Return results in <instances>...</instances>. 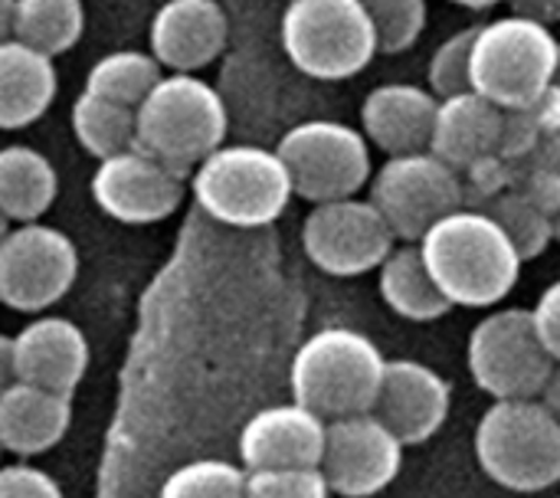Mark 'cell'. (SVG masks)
<instances>
[{
  "label": "cell",
  "instance_id": "6da1fadb",
  "mask_svg": "<svg viewBox=\"0 0 560 498\" xmlns=\"http://www.w3.org/2000/svg\"><path fill=\"white\" fill-rule=\"evenodd\" d=\"M427 269L453 305H499L522 276V253L502 223L482 207H459L427 230L417 243Z\"/></svg>",
  "mask_w": 560,
  "mask_h": 498
},
{
  "label": "cell",
  "instance_id": "7a4b0ae2",
  "mask_svg": "<svg viewBox=\"0 0 560 498\" xmlns=\"http://www.w3.org/2000/svg\"><path fill=\"white\" fill-rule=\"evenodd\" d=\"M387 358L368 335L331 325L308 335L289 368L292 401L315 410L322 420L371 414Z\"/></svg>",
  "mask_w": 560,
  "mask_h": 498
},
{
  "label": "cell",
  "instance_id": "3957f363",
  "mask_svg": "<svg viewBox=\"0 0 560 498\" xmlns=\"http://www.w3.org/2000/svg\"><path fill=\"white\" fill-rule=\"evenodd\" d=\"M482 473L512 493H545L560 483V420L541 397L495 401L472 437Z\"/></svg>",
  "mask_w": 560,
  "mask_h": 498
},
{
  "label": "cell",
  "instance_id": "277c9868",
  "mask_svg": "<svg viewBox=\"0 0 560 498\" xmlns=\"http://www.w3.org/2000/svg\"><path fill=\"white\" fill-rule=\"evenodd\" d=\"M230 128L223 95L197 72L161 76L135 108V144L180 171L213 154Z\"/></svg>",
  "mask_w": 560,
  "mask_h": 498
},
{
  "label": "cell",
  "instance_id": "5b68a950",
  "mask_svg": "<svg viewBox=\"0 0 560 498\" xmlns=\"http://www.w3.org/2000/svg\"><path fill=\"white\" fill-rule=\"evenodd\" d=\"M190 190L207 217L240 230L279 220L295 197L279 151L259 144H220L194 167Z\"/></svg>",
  "mask_w": 560,
  "mask_h": 498
},
{
  "label": "cell",
  "instance_id": "8992f818",
  "mask_svg": "<svg viewBox=\"0 0 560 498\" xmlns=\"http://www.w3.org/2000/svg\"><path fill=\"white\" fill-rule=\"evenodd\" d=\"M279 36L289 62L318 82L354 79L381 53L364 0H289Z\"/></svg>",
  "mask_w": 560,
  "mask_h": 498
},
{
  "label": "cell",
  "instance_id": "52a82bcc",
  "mask_svg": "<svg viewBox=\"0 0 560 498\" xmlns=\"http://www.w3.org/2000/svg\"><path fill=\"white\" fill-rule=\"evenodd\" d=\"M558 36L551 26L509 13L476 30L472 89L499 108H525L551 85Z\"/></svg>",
  "mask_w": 560,
  "mask_h": 498
},
{
  "label": "cell",
  "instance_id": "ba28073f",
  "mask_svg": "<svg viewBox=\"0 0 560 498\" xmlns=\"http://www.w3.org/2000/svg\"><path fill=\"white\" fill-rule=\"evenodd\" d=\"M276 151L292 177V190L312 204L358 197L374 177L371 141L345 121H302L279 138Z\"/></svg>",
  "mask_w": 560,
  "mask_h": 498
},
{
  "label": "cell",
  "instance_id": "9c48e42d",
  "mask_svg": "<svg viewBox=\"0 0 560 498\" xmlns=\"http://www.w3.org/2000/svg\"><path fill=\"white\" fill-rule=\"evenodd\" d=\"M466 361L476 387L495 401L541 397L558 368L528 309H499L486 315L469 335Z\"/></svg>",
  "mask_w": 560,
  "mask_h": 498
},
{
  "label": "cell",
  "instance_id": "30bf717a",
  "mask_svg": "<svg viewBox=\"0 0 560 498\" xmlns=\"http://www.w3.org/2000/svg\"><path fill=\"white\" fill-rule=\"evenodd\" d=\"M368 187L400 243H420L433 223L466 207L463 174L433 151L387 158Z\"/></svg>",
  "mask_w": 560,
  "mask_h": 498
},
{
  "label": "cell",
  "instance_id": "8fae6325",
  "mask_svg": "<svg viewBox=\"0 0 560 498\" xmlns=\"http://www.w3.org/2000/svg\"><path fill=\"white\" fill-rule=\"evenodd\" d=\"M79 276L75 243L39 220L16 223L0 236V305L13 312H46Z\"/></svg>",
  "mask_w": 560,
  "mask_h": 498
},
{
  "label": "cell",
  "instance_id": "7c38bea8",
  "mask_svg": "<svg viewBox=\"0 0 560 498\" xmlns=\"http://www.w3.org/2000/svg\"><path fill=\"white\" fill-rule=\"evenodd\" d=\"M302 246L322 273L351 279L381 269L394 253L397 236L374 200L341 197L312 207L302 227Z\"/></svg>",
  "mask_w": 560,
  "mask_h": 498
},
{
  "label": "cell",
  "instance_id": "4fadbf2b",
  "mask_svg": "<svg viewBox=\"0 0 560 498\" xmlns=\"http://www.w3.org/2000/svg\"><path fill=\"white\" fill-rule=\"evenodd\" d=\"M89 190L105 217L118 223L144 227V223L167 220L180 207L187 190V171L131 144L98 161Z\"/></svg>",
  "mask_w": 560,
  "mask_h": 498
},
{
  "label": "cell",
  "instance_id": "5bb4252c",
  "mask_svg": "<svg viewBox=\"0 0 560 498\" xmlns=\"http://www.w3.org/2000/svg\"><path fill=\"white\" fill-rule=\"evenodd\" d=\"M404 450L407 447L374 414L328 420L322 473L331 496L371 498L384 493L404 466Z\"/></svg>",
  "mask_w": 560,
  "mask_h": 498
},
{
  "label": "cell",
  "instance_id": "9a60e30c",
  "mask_svg": "<svg viewBox=\"0 0 560 498\" xmlns=\"http://www.w3.org/2000/svg\"><path fill=\"white\" fill-rule=\"evenodd\" d=\"M450 407H453V391L436 368L413 358H397L387 361L371 414L404 447H420L443 430Z\"/></svg>",
  "mask_w": 560,
  "mask_h": 498
},
{
  "label": "cell",
  "instance_id": "2e32d148",
  "mask_svg": "<svg viewBox=\"0 0 560 498\" xmlns=\"http://www.w3.org/2000/svg\"><path fill=\"white\" fill-rule=\"evenodd\" d=\"M328 420L302 404H276L246 420L240 430V460L256 470H308L322 466Z\"/></svg>",
  "mask_w": 560,
  "mask_h": 498
},
{
  "label": "cell",
  "instance_id": "e0dca14e",
  "mask_svg": "<svg viewBox=\"0 0 560 498\" xmlns=\"http://www.w3.org/2000/svg\"><path fill=\"white\" fill-rule=\"evenodd\" d=\"M13 378L72 397L89 371L85 332L59 315L26 322L13 338Z\"/></svg>",
  "mask_w": 560,
  "mask_h": 498
},
{
  "label": "cell",
  "instance_id": "ac0fdd59",
  "mask_svg": "<svg viewBox=\"0 0 560 498\" xmlns=\"http://www.w3.org/2000/svg\"><path fill=\"white\" fill-rule=\"evenodd\" d=\"M230 39V20L220 0H164L151 20L148 43L171 72H197L220 59Z\"/></svg>",
  "mask_w": 560,
  "mask_h": 498
},
{
  "label": "cell",
  "instance_id": "d6986e66",
  "mask_svg": "<svg viewBox=\"0 0 560 498\" xmlns=\"http://www.w3.org/2000/svg\"><path fill=\"white\" fill-rule=\"evenodd\" d=\"M436 108L440 95H433L430 85L384 82L371 89L361 105V131L371 148L384 151L387 158L430 151Z\"/></svg>",
  "mask_w": 560,
  "mask_h": 498
},
{
  "label": "cell",
  "instance_id": "ffe728a7",
  "mask_svg": "<svg viewBox=\"0 0 560 498\" xmlns=\"http://www.w3.org/2000/svg\"><path fill=\"white\" fill-rule=\"evenodd\" d=\"M502 125H505V108H499L476 89L440 99L430 151L463 174L476 161L499 154Z\"/></svg>",
  "mask_w": 560,
  "mask_h": 498
},
{
  "label": "cell",
  "instance_id": "44dd1931",
  "mask_svg": "<svg viewBox=\"0 0 560 498\" xmlns=\"http://www.w3.org/2000/svg\"><path fill=\"white\" fill-rule=\"evenodd\" d=\"M72 424V397L13 381L0 391V447L16 456L52 450Z\"/></svg>",
  "mask_w": 560,
  "mask_h": 498
},
{
  "label": "cell",
  "instance_id": "7402d4cb",
  "mask_svg": "<svg viewBox=\"0 0 560 498\" xmlns=\"http://www.w3.org/2000/svg\"><path fill=\"white\" fill-rule=\"evenodd\" d=\"M59 92L52 56L20 43H0V131H16L46 115Z\"/></svg>",
  "mask_w": 560,
  "mask_h": 498
},
{
  "label": "cell",
  "instance_id": "603a6c76",
  "mask_svg": "<svg viewBox=\"0 0 560 498\" xmlns=\"http://www.w3.org/2000/svg\"><path fill=\"white\" fill-rule=\"evenodd\" d=\"M377 289L387 309L407 322H436L453 309V302L443 296L433 273L427 269L417 243L394 246V253L377 269Z\"/></svg>",
  "mask_w": 560,
  "mask_h": 498
},
{
  "label": "cell",
  "instance_id": "cb8c5ba5",
  "mask_svg": "<svg viewBox=\"0 0 560 498\" xmlns=\"http://www.w3.org/2000/svg\"><path fill=\"white\" fill-rule=\"evenodd\" d=\"M59 194V174L49 158L30 144L0 148V213L13 223L39 220Z\"/></svg>",
  "mask_w": 560,
  "mask_h": 498
},
{
  "label": "cell",
  "instance_id": "d4e9b609",
  "mask_svg": "<svg viewBox=\"0 0 560 498\" xmlns=\"http://www.w3.org/2000/svg\"><path fill=\"white\" fill-rule=\"evenodd\" d=\"M85 30L82 0H13V30L10 36L46 53H69Z\"/></svg>",
  "mask_w": 560,
  "mask_h": 498
},
{
  "label": "cell",
  "instance_id": "484cf974",
  "mask_svg": "<svg viewBox=\"0 0 560 498\" xmlns=\"http://www.w3.org/2000/svg\"><path fill=\"white\" fill-rule=\"evenodd\" d=\"M161 62L154 53L141 49H115L95 59L85 72V92H95L102 99L121 102L128 108H138L144 95L158 85L161 79Z\"/></svg>",
  "mask_w": 560,
  "mask_h": 498
},
{
  "label": "cell",
  "instance_id": "4316f807",
  "mask_svg": "<svg viewBox=\"0 0 560 498\" xmlns=\"http://www.w3.org/2000/svg\"><path fill=\"white\" fill-rule=\"evenodd\" d=\"M69 118H72L75 141L98 161L135 144V108L121 102H112L82 89Z\"/></svg>",
  "mask_w": 560,
  "mask_h": 498
},
{
  "label": "cell",
  "instance_id": "83f0119b",
  "mask_svg": "<svg viewBox=\"0 0 560 498\" xmlns=\"http://www.w3.org/2000/svg\"><path fill=\"white\" fill-rule=\"evenodd\" d=\"M482 210H489L502 230L509 233V240L515 243V250L522 253V259H535L541 256L555 236V217L545 213L535 200H528L518 187H509L505 194H499L495 200H489Z\"/></svg>",
  "mask_w": 560,
  "mask_h": 498
},
{
  "label": "cell",
  "instance_id": "f1b7e54d",
  "mask_svg": "<svg viewBox=\"0 0 560 498\" xmlns=\"http://www.w3.org/2000/svg\"><path fill=\"white\" fill-rule=\"evenodd\" d=\"M158 498H246V470L226 460H194L164 479Z\"/></svg>",
  "mask_w": 560,
  "mask_h": 498
},
{
  "label": "cell",
  "instance_id": "f546056e",
  "mask_svg": "<svg viewBox=\"0 0 560 498\" xmlns=\"http://www.w3.org/2000/svg\"><path fill=\"white\" fill-rule=\"evenodd\" d=\"M364 7L374 20L381 53L387 56L410 49L427 30V0H364Z\"/></svg>",
  "mask_w": 560,
  "mask_h": 498
},
{
  "label": "cell",
  "instance_id": "4dcf8cb0",
  "mask_svg": "<svg viewBox=\"0 0 560 498\" xmlns=\"http://www.w3.org/2000/svg\"><path fill=\"white\" fill-rule=\"evenodd\" d=\"M476 30L479 26H466L453 36H446L430 66H427V82H430V92L440 95V99H450V95H459V92H469L472 89V43H476Z\"/></svg>",
  "mask_w": 560,
  "mask_h": 498
},
{
  "label": "cell",
  "instance_id": "1f68e13d",
  "mask_svg": "<svg viewBox=\"0 0 560 498\" xmlns=\"http://www.w3.org/2000/svg\"><path fill=\"white\" fill-rule=\"evenodd\" d=\"M246 498H331L322 466L246 473Z\"/></svg>",
  "mask_w": 560,
  "mask_h": 498
},
{
  "label": "cell",
  "instance_id": "d6a6232c",
  "mask_svg": "<svg viewBox=\"0 0 560 498\" xmlns=\"http://www.w3.org/2000/svg\"><path fill=\"white\" fill-rule=\"evenodd\" d=\"M518 167L522 164H515V161H509L502 154H489V158L476 161L469 171H463L466 207H486L489 200H495L499 194H505L509 187H515Z\"/></svg>",
  "mask_w": 560,
  "mask_h": 498
},
{
  "label": "cell",
  "instance_id": "836d02e7",
  "mask_svg": "<svg viewBox=\"0 0 560 498\" xmlns=\"http://www.w3.org/2000/svg\"><path fill=\"white\" fill-rule=\"evenodd\" d=\"M0 498H66L59 483L26 463L0 466Z\"/></svg>",
  "mask_w": 560,
  "mask_h": 498
},
{
  "label": "cell",
  "instance_id": "e575fe53",
  "mask_svg": "<svg viewBox=\"0 0 560 498\" xmlns=\"http://www.w3.org/2000/svg\"><path fill=\"white\" fill-rule=\"evenodd\" d=\"M515 187L535 200L545 213H551L558 220L560 213V174L558 171H548V167H538V164H522L518 167V181Z\"/></svg>",
  "mask_w": 560,
  "mask_h": 498
},
{
  "label": "cell",
  "instance_id": "d590c367",
  "mask_svg": "<svg viewBox=\"0 0 560 498\" xmlns=\"http://www.w3.org/2000/svg\"><path fill=\"white\" fill-rule=\"evenodd\" d=\"M532 315H535V328H538L545 348L551 351V358L560 364V279L541 292V299L532 309Z\"/></svg>",
  "mask_w": 560,
  "mask_h": 498
},
{
  "label": "cell",
  "instance_id": "8d00e7d4",
  "mask_svg": "<svg viewBox=\"0 0 560 498\" xmlns=\"http://www.w3.org/2000/svg\"><path fill=\"white\" fill-rule=\"evenodd\" d=\"M509 3H512V13L528 16L535 23H545V26L560 23V0H509Z\"/></svg>",
  "mask_w": 560,
  "mask_h": 498
},
{
  "label": "cell",
  "instance_id": "74e56055",
  "mask_svg": "<svg viewBox=\"0 0 560 498\" xmlns=\"http://www.w3.org/2000/svg\"><path fill=\"white\" fill-rule=\"evenodd\" d=\"M525 164H538V167H548V171H558L560 174V125H555L535 148V154L525 161Z\"/></svg>",
  "mask_w": 560,
  "mask_h": 498
},
{
  "label": "cell",
  "instance_id": "f35d334b",
  "mask_svg": "<svg viewBox=\"0 0 560 498\" xmlns=\"http://www.w3.org/2000/svg\"><path fill=\"white\" fill-rule=\"evenodd\" d=\"M13 341L7 335H0V391L7 384H13Z\"/></svg>",
  "mask_w": 560,
  "mask_h": 498
},
{
  "label": "cell",
  "instance_id": "ab89813d",
  "mask_svg": "<svg viewBox=\"0 0 560 498\" xmlns=\"http://www.w3.org/2000/svg\"><path fill=\"white\" fill-rule=\"evenodd\" d=\"M541 401L555 410V417L560 420V364L555 368V374H551V381H548V387H545Z\"/></svg>",
  "mask_w": 560,
  "mask_h": 498
},
{
  "label": "cell",
  "instance_id": "60d3db41",
  "mask_svg": "<svg viewBox=\"0 0 560 498\" xmlns=\"http://www.w3.org/2000/svg\"><path fill=\"white\" fill-rule=\"evenodd\" d=\"M13 30V0H0V43L10 39Z\"/></svg>",
  "mask_w": 560,
  "mask_h": 498
},
{
  "label": "cell",
  "instance_id": "b9f144b4",
  "mask_svg": "<svg viewBox=\"0 0 560 498\" xmlns=\"http://www.w3.org/2000/svg\"><path fill=\"white\" fill-rule=\"evenodd\" d=\"M450 3H459V7H469V10H489V7L505 3V0H450Z\"/></svg>",
  "mask_w": 560,
  "mask_h": 498
},
{
  "label": "cell",
  "instance_id": "7bdbcfd3",
  "mask_svg": "<svg viewBox=\"0 0 560 498\" xmlns=\"http://www.w3.org/2000/svg\"><path fill=\"white\" fill-rule=\"evenodd\" d=\"M548 89H555L560 95V43H558V59H555V72H551V85Z\"/></svg>",
  "mask_w": 560,
  "mask_h": 498
},
{
  "label": "cell",
  "instance_id": "ee69618b",
  "mask_svg": "<svg viewBox=\"0 0 560 498\" xmlns=\"http://www.w3.org/2000/svg\"><path fill=\"white\" fill-rule=\"evenodd\" d=\"M7 223H10V220H7V217H3V213H0V236H3V233H7V230H10V227H7Z\"/></svg>",
  "mask_w": 560,
  "mask_h": 498
},
{
  "label": "cell",
  "instance_id": "f6af8a7d",
  "mask_svg": "<svg viewBox=\"0 0 560 498\" xmlns=\"http://www.w3.org/2000/svg\"><path fill=\"white\" fill-rule=\"evenodd\" d=\"M555 236L560 240V213H558V220H555Z\"/></svg>",
  "mask_w": 560,
  "mask_h": 498
},
{
  "label": "cell",
  "instance_id": "bcb514c9",
  "mask_svg": "<svg viewBox=\"0 0 560 498\" xmlns=\"http://www.w3.org/2000/svg\"><path fill=\"white\" fill-rule=\"evenodd\" d=\"M0 450H3V447H0Z\"/></svg>",
  "mask_w": 560,
  "mask_h": 498
}]
</instances>
